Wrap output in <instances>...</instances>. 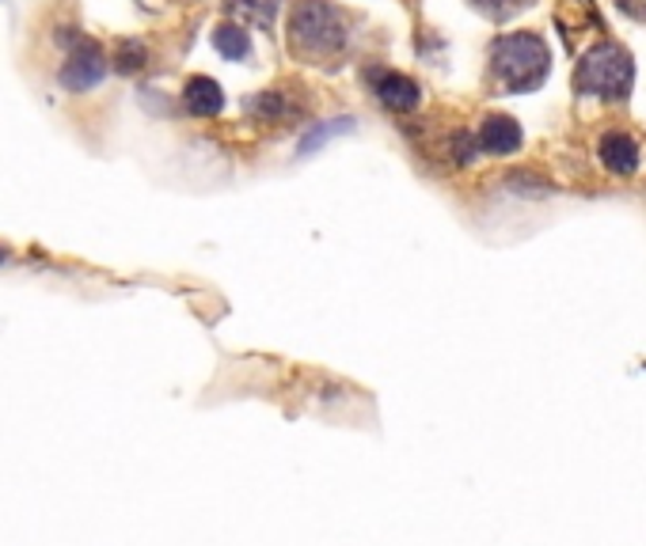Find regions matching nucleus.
Wrapping results in <instances>:
<instances>
[{"label": "nucleus", "instance_id": "f257e3e1", "mask_svg": "<svg viewBox=\"0 0 646 546\" xmlns=\"http://www.w3.org/2000/svg\"><path fill=\"white\" fill-rule=\"evenodd\" d=\"M552 73V47L533 31H510L491 42V76L502 92L529 95Z\"/></svg>", "mask_w": 646, "mask_h": 546}, {"label": "nucleus", "instance_id": "f03ea898", "mask_svg": "<svg viewBox=\"0 0 646 546\" xmlns=\"http://www.w3.org/2000/svg\"><path fill=\"white\" fill-rule=\"evenodd\" d=\"M350 42V20L342 8L327 4V0H300L289 16V47L297 58L327 61L339 58Z\"/></svg>", "mask_w": 646, "mask_h": 546}, {"label": "nucleus", "instance_id": "7ed1b4c3", "mask_svg": "<svg viewBox=\"0 0 646 546\" xmlns=\"http://www.w3.org/2000/svg\"><path fill=\"white\" fill-rule=\"evenodd\" d=\"M635 87V61L619 42H597L574 69V92L601 103H624Z\"/></svg>", "mask_w": 646, "mask_h": 546}, {"label": "nucleus", "instance_id": "20e7f679", "mask_svg": "<svg viewBox=\"0 0 646 546\" xmlns=\"http://www.w3.org/2000/svg\"><path fill=\"white\" fill-rule=\"evenodd\" d=\"M58 42L65 47L61 87H69V92H92V87L107 76V53H103V47L81 31L58 34Z\"/></svg>", "mask_w": 646, "mask_h": 546}, {"label": "nucleus", "instance_id": "39448f33", "mask_svg": "<svg viewBox=\"0 0 646 546\" xmlns=\"http://www.w3.org/2000/svg\"><path fill=\"white\" fill-rule=\"evenodd\" d=\"M366 84H369V92L377 95V103L384 106V111H392V114H411L414 106L422 103L419 84H414L411 76L396 73V69L373 65L366 73Z\"/></svg>", "mask_w": 646, "mask_h": 546}, {"label": "nucleus", "instance_id": "423d86ee", "mask_svg": "<svg viewBox=\"0 0 646 546\" xmlns=\"http://www.w3.org/2000/svg\"><path fill=\"white\" fill-rule=\"evenodd\" d=\"M475 141H480V152H486V156H513L521 148V141H525V133H521V125L510 114H486Z\"/></svg>", "mask_w": 646, "mask_h": 546}, {"label": "nucleus", "instance_id": "0eeeda50", "mask_svg": "<svg viewBox=\"0 0 646 546\" xmlns=\"http://www.w3.org/2000/svg\"><path fill=\"white\" fill-rule=\"evenodd\" d=\"M597 156L613 175H635L639 172V145H635V137H627L624 130H608L605 137H601V145H597Z\"/></svg>", "mask_w": 646, "mask_h": 546}, {"label": "nucleus", "instance_id": "6e6552de", "mask_svg": "<svg viewBox=\"0 0 646 546\" xmlns=\"http://www.w3.org/2000/svg\"><path fill=\"white\" fill-rule=\"evenodd\" d=\"M183 106H187L194 119H214V114L225 111V92H221L217 80L191 76L187 87H183Z\"/></svg>", "mask_w": 646, "mask_h": 546}, {"label": "nucleus", "instance_id": "1a4fd4ad", "mask_svg": "<svg viewBox=\"0 0 646 546\" xmlns=\"http://www.w3.org/2000/svg\"><path fill=\"white\" fill-rule=\"evenodd\" d=\"M214 50L228 61H247L252 58V34L240 23H221L214 27Z\"/></svg>", "mask_w": 646, "mask_h": 546}, {"label": "nucleus", "instance_id": "9d476101", "mask_svg": "<svg viewBox=\"0 0 646 546\" xmlns=\"http://www.w3.org/2000/svg\"><path fill=\"white\" fill-rule=\"evenodd\" d=\"M244 106L259 122H286V119H294V114H297V103H289V95L278 92V87H270V92L255 95V100H247Z\"/></svg>", "mask_w": 646, "mask_h": 546}, {"label": "nucleus", "instance_id": "9b49d317", "mask_svg": "<svg viewBox=\"0 0 646 546\" xmlns=\"http://www.w3.org/2000/svg\"><path fill=\"white\" fill-rule=\"evenodd\" d=\"M228 16H236V20L252 23V27H263V31H270L274 20H278V8L281 0H228Z\"/></svg>", "mask_w": 646, "mask_h": 546}, {"label": "nucleus", "instance_id": "f8f14e48", "mask_svg": "<svg viewBox=\"0 0 646 546\" xmlns=\"http://www.w3.org/2000/svg\"><path fill=\"white\" fill-rule=\"evenodd\" d=\"M114 69H119V73H141V69L148 65V47L141 39H122L119 47H114Z\"/></svg>", "mask_w": 646, "mask_h": 546}, {"label": "nucleus", "instance_id": "ddd939ff", "mask_svg": "<svg viewBox=\"0 0 646 546\" xmlns=\"http://www.w3.org/2000/svg\"><path fill=\"white\" fill-rule=\"evenodd\" d=\"M339 130H350V119H331V122L316 125L312 133H305V141H300V152L308 156V152H316L327 137H331V133H339Z\"/></svg>", "mask_w": 646, "mask_h": 546}, {"label": "nucleus", "instance_id": "4468645a", "mask_svg": "<svg viewBox=\"0 0 646 546\" xmlns=\"http://www.w3.org/2000/svg\"><path fill=\"white\" fill-rule=\"evenodd\" d=\"M472 4L483 8V12L494 16V20H506V16H513L521 4H529V0H472Z\"/></svg>", "mask_w": 646, "mask_h": 546}, {"label": "nucleus", "instance_id": "2eb2a0df", "mask_svg": "<svg viewBox=\"0 0 646 546\" xmlns=\"http://www.w3.org/2000/svg\"><path fill=\"white\" fill-rule=\"evenodd\" d=\"M616 8L632 20H646V0H616Z\"/></svg>", "mask_w": 646, "mask_h": 546}, {"label": "nucleus", "instance_id": "dca6fc26", "mask_svg": "<svg viewBox=\"0 0 646 546\" xmlns=\"http://www.w3.org/2000/svg\"><path fill=\"white\" fill-rule=\"evenodd\" d=\"M0 262H4V250H0Z\"/></svg>", "mask_w": 646, "mask_h": 546}]
</instances>
